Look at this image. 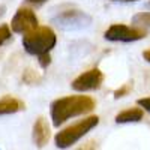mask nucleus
<instances>
[{"label":"nucleus","mask_w":150,"mask_h":150,"mask_svg":"<svg viewBox=\"0 0 150 150\" xmlns=\"http://www.w3.org/2000/svg\"><path fill=\"white\" fill-rule=\"evenodd\" d=\"M143 57L146 62H149L150 63V50H146V51H143Z\"/></svg>","instance_id":"nucleus-18"},{"label":"nucleus","mask_w":150,"mask_h":150,"mask_svg":"<svg viewBox=\"0 0 150 150\" xmlns=\"http://www.w3.org/2000/svg\"><path fill=\"white\" fill-rule=\"evenodd\" d=\"M21 80H23L24 84H27V86H38V84H41L42 77H41V75L38 74L36 71H33L32 68H27L26 71L23 72Z\"/></svg>","instance_id":"nucleus-11"},{"label":"nucleus","mask_w":150,"mask_h":150,"mask_svg":"<svg viewBox=\"0 0 150 150\" xmlns=\"http://www.w3.org/2000/svg\"><path fill=\"white\" fill-rule=\"evenodd\" d=\"M50 137H51V132H50V125L47 122L45 117H38L36 122L33 123V131H32V138L36 147H45L50 141Z\"/></svg>","instance_id":"nucleus-8"},{"label":"nucleus","mask_w":150,"mask_h":150,"mask_svg":"<svg viewBox=\"0 0 150 150\" xmlns=\"http://www.w3.org/2000/svg\"><path fill=\"white\" fill-rule=\"evenodd\" d=\"M132 24L135 27L150 29V12H138L132 17Z\"/></svg>","instance_id":"nucleus-12"},{"label":"nucleus","mask_w":150,"mask_h":150,"mask_svg":"<svg viewBox=\"0 0 150 150\" xmlns=\"http://www.w3.org/2000/svg\"><path fill=\"white\" fill-rule=\"evenodd\" d=\"M104 78L105 77H104L102 71L98 69V68H93V69H89V71L80 74L78 77L71 83V87L75 92H80V93L99 90L102 83H104Z\"/></svg>","instance_id":"nucleus-6"},{"label":"nucleus","mask_w":150,"mask_h":150,"mask_svg":"<svg viewBox=\"0 0 150 150\" xmlns=\"http://www.w3.org/2000/svg\"><path fill=\"white\" fill-rule=\"evenodd\" d=\"M132 90V84H123L120 89H117L114 92V99H120V98H125L126 95H129V92Z\"/></svg>","instance_id":"nucleus-14"},{"label":"nucleus","mask_w":150,"mask_h":150,"mask_svg":"<svg viewBox=\"0 0 150 150\" xmlns=\"http://www.w3.org/2000/svg\"><path fill=\"white\" fill-rule=\"evenodd\" d=\"M23 110H26V104L21 99L14 96H5L0 99V116H8V114H15Z\"/></svg>","instance_id":"nucleus-9"},{"label":"nucleus","mask_w":150,"mask_h":150,"mask_svg":"<svg viewBox=\"0 0 150 150\" xmlns=\"http://www.w3.org/2000/svg\"><path fill=\"white\" fill-rule=\"evenodd\" d=\"M12 39V29L9 24H0V47Z\"/></svg>","instance_id":"nucleus-13"},{"label":"nucleus","mask_w":150,"mask_h":150,"mask_svg":"<svg viewBox=\"0 0 150 150\" xmlns=\"http://www.w3.org/2000/svg\"><path fill=\"white\" fill-rule=\"evenodd\" d=\"M23 48L32 56H41L50 53L57 44V36L50 27H39L24 33L23 36Z\"/></svg>","instance_id":"nucleus-2"},{"label":"nucleus","mask_w":150,"mask_h":150,"mask_svg":"<svg viewBox=\"0 0 150 150\" xmlns=\"http://www.w3.org/2000/svg\"><path fill=\"white\" fill-rule=\"evenodd\" d=\"M57 27L63 30H81L84 27H89L92 24V17L78 9H69L63 11L59 15L51 20Z\"/></svg>","instance_id":"nucleus-4"},{"label":"nucleus","mask_w":150,"mask_h":150,"mask_svg":"<svg viewBox=\"0 0 150 150\" xmlns=\"http://www.w3.org/2000/svg\"><path fill=\"white\" fill-rule=\"evenodd\" d=\"M99 125L98 116H89L84 120H80L78 123L71 125V126L62 129L54 137V144L57 149H68L72 147L77 141H80L84 135H87L93 128Z\"/></svg>","instance_id":"nucleus-3"},{"label":"nucleus","mask_w":150,"mask_h":150,"mask_svg":"<svg viewBox=\"0 0 150 150\" xmlns=\"http://www.w3.org/2000/svg\"><path fill=\"white\" fill-rule=\"evenodd\" d=\"M95 107H96L95 99L86 95L59 98L50 105V116H51V120H53V126L60 128V125H63L72 117L92 112Z\"/></svg>","instance_id":"nucleus-1"},{"label":"nucleus","mask_w":150,"mask_h":150,"mask_svg":"<svg viewBox=\"0 0 150 150\" xmlns=\"http://www.w3.org/2000/svg\"><path fill=\"white\" fill-rule=\"evenodd\" d=\"M144 116L143 108H128L125 111H120L116 116V123L123 125V123H137L140 122Z\"/></svg>","instance_id":"nucleus-10"},{"label":"nucleus","mask_w":150,"mask_h":150,"mask_svg":"<svg viewBox=\"0 0 150 150\" xmlns=\"http://www.w3.org/2000/svg\"><path fill=\"white\" fill-rule=\"evenodd\" d=\"M137 104H138L141 108H144L146 111L150 112V98H141V99L137 101Z\"/></svg>","instance_id":"nucleus-16"},{"label":"nucleus","mask_w":150,"mask_h":150,"mask_svg":"<svg viewBox=\"0 0 150 150\" xmlns=\"http://www.w3.org/2000/svg\"><path fill=\"white\" fill-rule=\"evenodd\" d=\"M146 36H147L146 29L135 27V26L129 27L126 24H112L104 33V38L111 42H135Z\"/></svg>","instance_id":"nucleus-5"},{"label":"nucleus","mask_w":150,"mask_h":150,"mask_svg":"<svg viewBox=\"0 0 150 150\" xmlns=\"http://www.w3.org/2000/svg\"><path fill=\"white\" fill-rule=\"evenodd\" d=\"M112 2H123V0H112Z\"/></svg>","instance_id":"nucleus-21"},{"label":"nucleus","mask_w":150,"mask_h":150,"mask_svg":"<svg viewBox=\"0 0 150 150\" xmlns=\"http://www.w3.org/2000/svg\"><path fill=\"white\" fill-rule=\"evenodd\" d=\"M146 8H147V9H150V2H147V3H146Z\"/></svg>","instance_id":"nucleus-19"},{"label":"nucleus","mask_w":150,"mask_h":150,"mask_svg":"<svg viewBox=\"0 0 150 150\" xmlns=\"http://www.w3.org/2000/svg\"><path fill=\"white\" fill-rule=\"evenodd\" d=\"M123 2H137V0H123Z\"/></svg>","instance_id":"nucleus-20"},{"label":"nucleus","mask_w":150,"mask_h":150,"mask_svg":"<svg viewBox=\"0 0 150 150\" xmlns=\"http://www.w3.org/2000/svg\"><path fill=\"white\" fill-rule=\"evenodd\" d=\"M38 24H39V21H38V17L36 14L29 9V8H18L15 15L12 17L11 20V29L14 33H18V35H24L33 29L38 27Z\"/></svg>","instance_id":"nucleus-7"},{"label":"nucleus","mask_w":150,"mask_h":150,"mask_svg":"<svg viewBox=\"0 0 150 150\" xmlns=\"http://www.w3.org/2000/svg\"><path fill=\"white\" fill-rule=\"evenodd\" d=\"M27 5H33V6H41V5H44L47 0H24Z\"/></svg>","instance_id":"nucleus-17"},{"label":"nucleus","mask_w":150,"mask_h":150,"mask_svg":"<svg viewBox=\"0 0 150 150\" xmlns=\"http://www.w3.org/2000/svg\"><path fill=\"white\" fill-rule=\"evenodd\" d=\"M38 62H39V65L42 69H47L50 66V63H51V56H50V53H45V54H41V56H38Z\"/></svg>","instance_id":"nucleus-15"}]
</instances>
